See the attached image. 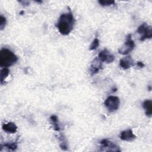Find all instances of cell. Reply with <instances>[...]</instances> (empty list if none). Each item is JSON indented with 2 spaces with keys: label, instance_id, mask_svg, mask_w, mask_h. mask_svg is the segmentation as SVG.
<instances>
[{
  "label": "cell",
  "instance_id": "cell-11",
  "mask_svg": "<svg viewBox=\"0 0 152 152\" xmlns=\"http://www.w3.org/2000/svg\"><path fill=\"white\" fill-rule=\"evenodd\" d=\"M2 129L4 131L8 133L14 134L17 131V126L14 123L10 122L7 124H4L2 125Z\"/></svg>",
  "mask_w": 152,
  "mask_h": 152
},
{
  "label": "cell",
  "instance_id": "cell-22",
  "mask_svg": "<svg viewBox=\"0 0 152 152\" xmlns=\"http://www.w3.org/2000/svg\"><path fill=\"white\" fill-rule=\"evenodd\" d=\"M36 2H37V3H39H39H42V1H36Z\"/></svg>",
  "mask_w": 152,
  "mask_h": 152
},
{
  "label": "cell",
  "instance_id": "cell-2",
  "mask_svg": "<svg viewBox=\"0 0 152 152\" xmlns=\"http://www.w3.org/2000/svg\"><path fill=\"white\" fill-rule=\"evenodd\" d=\"M18 60V57L10 50L3 48L0 51V65L7 68L14 64Z\"/></svg>",
  "mask_w": 152,
  "mask_h": 152
},
{
  "label": "cell",
  "instance_id": "cell-18",
  "mask_svg": "<svg viewBox=\"0 0 152 152\" xmlns=\"http://www.w3.org/2000/svg\"><path fill=\"white\" fill-rule=\"evenodd\" d=\"M98 2L99 3V4H100L103 7H106V6H110L112 5H113L115 4V1H104V0H100Z\"/></svg>",
  "mask_w": 152,
  "mask_h": 152
},
{
  "label": "cell",
  "instance_id": "cell-19",
  "mask_svg": "<svg viewBox=\"0 0 152 152\" xmlns=\"http://www.w3.org/2000/svg\"><path fill=\"white\" fill-rule=\"evenodd\" d=\"M6 23H7L6 18L1 15L0 17V28L1 30H2L4 28L6 25Z\"/></svg>",
  "mask_w": 152,
  "mask_h": 152
},
{
  "label": "cell",
  "instance_id": "cell-23",
  "mask_svg": "<svg viewBox=\"0 0 152 152\" xmlns=\"http://www.w3.org/2000/svg\"><path fill=\"white\" fill-rule=\"evenodd\" d=\"M23 13H24V11H21V12H20V14L22 15V14H23Z\"/></svg>",
  "mask_w": 152,
  "mask_h": 152
},
{
  "label": "cell",
  "instance_id": "cell-5",
  "mask_svg": "<svg viewBox=\"0 0 152 152\" xmlns=\"http://www.w3.org/2000/svg\"><path fill=\"white\" fill-rule=\"evenodd\" d=\"M135 47L134 41L132 39L131 34H129L126 37V40L123 46L118 50L119 53L122 55H126L132 51Z\"/></svg>",
  "mask_w": 152,
  "mask_h": 152
},
{
  "label": "cell",
  "instance_id": "cell-16",
  "mask_svg": "<svg viewBox=\"0 0 152 152\" xmlns=\"http://www.w3.org/2000/svg\"><path fill=\"white\" fill-rule=\"evenodd\" d=\"M4 147H6L8 150L11 151H14L17 148V144L16 142H12V143H5L3 145Z\"/></svg>",
  "mask_w": 152,
  "mask_h": 152
},
{
  "label": "cell",
  "instance_id": "cell-1",
  "mask_svg": "<svg viewBox=\"0 0 152 152\" xmlns=\"http://www.w3.org/2000/svg\"><path fill=\"white\" fill-rule=\"evenodd\" d=\"M68 11L62 14L58 20L56 27L59 32L62 35L69 34L73 29L75 20L69 8Z\"/></svg>",
  "mask_w": 152,
  "mask_h": 152
},
{
  "label": "cell",
  "instance_id": "cell-3",
  "mask_svg": "<svg viewBox=\"0 0 152 152\" xmlns=\"http://www.w3.org/2000/svg\"><path fill=\"white\" fill-rule=\"evenodd\" d=\"M137 32L141 35L140 40L142 42L146 39H151L152 37L151 27L147 25L145 23L141 24L137 30Z\"/></svg>",
  "mask_w": 152,
  "mask_h": 152
},
{
  "label": "cell",
  "instance_id": "cell-6",
  "mask_svg": "<svg viewBox=\"0 0 152 152\" xmlns=\"http://www.w3.org/2000/svg\"><path fill=\"white\" fill-rule=\"evenodd\" d=\"M101 145L102 151H120L121 150L119 147L115 144L113 142L107 140L103 139L100 142Z\"/></svg>",
  "mask_w": 152,
  "mask_h": 152
},
{
  "label": "cell",
  "instance_id": "cell-14",
  "mask_svg": "<svg viewBox=\"0 0 152 152\" xmlns=\"http://www.w3.org/2000/svg\"><path fill=\"white\" fill-rule=\"evenodd\" d=\"M59 140L60 141V144H59L60 147L64 150H67L68 144H67V141L65 139V137L62 134H61L59 137Z\"/></svg>",
  "mask_w": 152,
  "mask_h": 152
},
{
  "label": "cell",
  "instance_id": "cell-9",
  "mask_svg": "<svg viewBox=\"0 0 152 152\" xmlns=\"http://www.w3.org/2000/svg\"><path fill=\"white\" fill-rule=\"evenodd\" d=\"M119 65L122 69H128L134 65V62L131 57L128 56L120 59Z\"/></svg>",
  "mask_w": 152,
  "mask_h": 152
},
{
  "label": "cell",
  "instance_id": "cell-20",
  "mask_svg": "<svg viewBox=\"0 0 152 152\" xmlns=\"http://www.w3.org/2000/svg\"><path fill=\"white\" fill-rule=\"evenodd\" d=\"M137 65L138 66H140V68H142V67H144V64L142 62H140V61L137 62Z\"/></svg>",
  "mask_w": 152,
  "mask_h": 152
},
{
  "label": "cell",
  "instance_id": "cell-12",
  "mask_svg": "<svg viewBox=\"0 0 152 152\" xmlns=\"http://www.w3.org/2000/svg\"><path fill=\"white\" fill-rule=\"evenodd\" d=\"M142 107L145 110L147 116L151 117L152 115V102L151 100H145L142 103Z\"/></svg>",
  "mask_w": 152,
  "mask_h": 152
},
{
  "label": "cell",
  "instance_id": "cell-21",
  "mask_svg": "<svg viewBox=\"0 0 152 152\" xmlns=\"http://www.w3.org/2000/svg\"><path fill=\"white\" fill-rule=\"evenodd\" d=\"M19 2L22 3L23 5H28L29 4V2L28 1H19Z\"/></svg>",
  "mask_w": 152,
  "mask_h": 152
},
{
  "label": "cell",
  "instance_id": "cell-15",
  "mask_svg": "<svg viewBox=\"0 0 152 152\" xmlns=\"http://www.w3.org/2000/svg\"><path fill=\"white\" fill-rule=\"evenodd\" d=\"M10 70L7 68H4L1 71V84H3L5 80L8 76Z\"/></svg>",
  "mask_w": 152,
  "mask_h": 152
},
{
  "label": "cell",
  "instance_id": "cell-10",
  "mask_svg": "<svg viewBox=\"0 0 152 152\" xmlns=\"http://www.w3.org/2000/svg\"><path fill=\"white\" fill-rule=\"evenodd\" d=\"M121 140L125 141H132L136 138L135 135L133 133L132 130L126 129L123 131L120 134Z\"/></svg>",
  "mask_w": 152,
  "mask_h": 152
},
{
  "label": "cell",
  "instance_id": "cell-17",
  "mask_svg": "<svg viewBox=\"0 0 152 152\" xmlns=\"http://www.w3.org/2000/svg\"><path fill=\"white\" fill-rule=\"evenodd\" d=\"M99 43H100V42H99V40L96 37L94 40L92 42L91 45L90 46V48H89V50H95L99 46Z\"/></svg>",
  "mask_w": 152,
  "mask_h": 152
},
{
  "label": "cell",
  "instance_id": "cell-8",
  "mask_svg": "<svg viewBox=\"0 0 152 152\" xmlns=\"http://www.w3.org/2000/svg\"><path fill=\"white\" fill-rule=\"evenodd\" d=\"M102 69V61L98 58V57L94 58L92 61L90 65V74L91 75L97 74L100 70Z\"/></svg>",
  "mask_w": 152,
  "mask_h": 152
},
{
  "label": "cell",
  "instance_id": "cell-7",
  "mask_svg": "<svg viewBox=\"0 0 152 152\" xmlns=\"http://www.w3.org/2000/svg\"><path fill=\"white\" fill-rule=\"evenodd\" d=\"M98 58L102 62L111 63L115 60V56L107 49H104L99 52L98 54Z\"/></svg>",
  "mask_w": 152,
  "mask_h": 152
},
{
  "label": "cell",
  "instance_id": "cell-13",
  "mask_svg": "<svg viewBox=\"0 0 152 152\" xmlns=\"http://www.w3.org/2000/svg\"><path fill=\"white\" fill-rule=\"evenodd\" d=\"M50 119L53 125V129L58 131L60 130V127L58 124V116L56 115H52L50 118Z\"/></svg>",
  "mask_w": 152,
  "mask_h": 152
},
{
  "label": "cell",
  "instance_id": "cell-4",
  "mask_svg": "<svg viewBox=\"0 0 152 152\" xmlns=\"http://www.w3.org/2000/svg\"><path fill=\"white\" fill-rule=\"evenodd\" d=\"M104 104L110 112H113L119 109L120 100L117 96H110L105 100Z\"/></svg>",
  "mask_w": 152,
  "mask_h": 152
}]
</instances>
